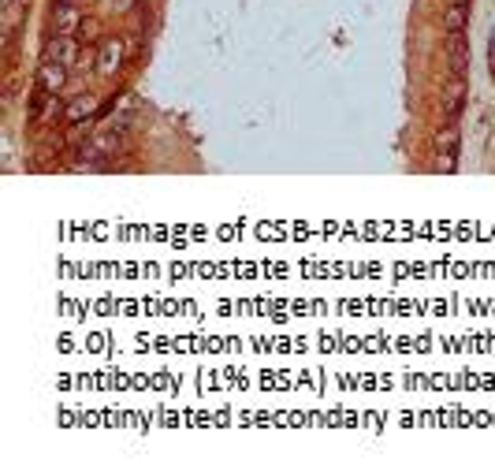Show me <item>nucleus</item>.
Listing matches in <instances>:
<instances>
[{
  "label": "nucleus",
  "instance_id": "3",
  "mask_svg": "<svg viewBox=\"0 0 495 473\" xmlns=\"http://www.w3.org/2000/svg\"><path fill=\"white\" fill-rule=\"evenodd\" d=\"M462 104H465V78L451 75V82L443 86V112H447V120H458Z\"/></svg>",
  "mask_w": 495,
  "mask_h": 473
},
{
  "label": "nucleus",
  "instance_id": "6",
  "mask_svg": "<svg viewBox=\"0 0 495 473\" xmlns=\"http://www.w3.org/2000/svg\"><path fill=\"white\" fill-rule=\"evenodd\" d=\"M52 26H56V34H75L78 26H82V11H78L75 4H56Z\"/></svg>",
  "mask_w": 495,
  "mask_h": 473
},
{
  "label": "nucleus",
  "instance_id": "8",
  "mask_svg": "<svg viewBox=\"0 0 495 473\" xmlns=\"http://www.w3.org/2000/svg\"><path fill=\"white\" fill-rule=\"evenodd\" d=\"M436 146H439V153H447V156L458 153V127H454V123L443 127L439 135H436Z\"/></svg>",
  "mask_w": 495,
  "mask_h": 473
},
{
  "label": "nucleus",
  "instance_id": "5",
  "mask_svg": "<svg viewBox=\"0 0 495 473\" xmlns=\"http://www.w3.org/2000/svg\"><path fill=\"white\" fill-rule=\"evenodd\" d=\"M465 23H469V0H454V4L443 11V30H447V37L451 34H462Z\"/></svg>",
  "mask_w": 495,
  "mask_h": 473
},
{
  "label": "nucleus",
  "instance_id": "10",
  "mask_svg": "<svg viewBox=\"0 0 495 473\" xmlns=\"http://www.w3.org/2000/svg\"><path fill=\"white\" fill-rule=\"evenodd\" d=\"M134 4H138V0H112L115 11H134Z\"/></svg>",
  "mask_w": 495,
  "mask_h": 473
},
{
  "label": "nucleus",
  "instance_id": "12",
  "mask_svg": "<svg viewBox=\"0 0 495 473\" xmlns=\"http://www.w3.org/2000/svg\"><path fill=\"white\" fill-rule=\"evenodd\" d=\"M56 4H75V0H56Z\"/></svg>",
  "mask_w": 495,
  "mask_h": 473
},
{
  "label": "nucleus",
  "instance_id": "11",
  "mask_svg": "<svg viewBox=\"0 0 495 473\" xmlns=\"http://www.w3.org/2000/svg\"><path fill=\"white\" fill-rule=\"evenodd\" d=\"M488 68H491V75H495V37H491V49H488Z\"/></svg>",
  "mask_w": 495,
  "mask_h": 473
},
{
  "label": "nucleus",
  "instance_id": "7",
  "mask_svg": "<svg viewBox=\"0 0 495 473\" xmlns=\"http://www.w3.org/2000/svg\"><path fill=\"white\" fill-rule=\"evenodd\" d=\"M89 112H94V97H75L71 104H68V112H63V120L68 123H82V120H89Z\"/></svg>",
  "mask_w": 495,
  "mask_h": 473
},
{
  "label": "nucleus",
  "instance_id": "9",
  "mask_svg": "<svg viewBox=\"0 0 495 473\" xmlns=\"http://www.w3.org/2000/svg\"><path fill=\"white\" fill-rule=\"evenodd\" d=\"M60 63H68V68H78V42L71 34H63V49H60Z\"/></svg>",
  "mask_w": 495,
  "mask_h": 473
},
{
  "label": "nucleus",
  "instance_id": "4",
  "mask_svg": "<svg viewBox=\"0 0 495 473\" xmlns=\"http://www.w3.org/2000/svg\"><path fill=\"white\" fill-rule=\"evenodd\" d=\"M447 49H451V56H447V68H451V75H458V78H465V68H469V52H465V37H462V34H451V37H447Z\"/></svg>",
  "mask_w": 495,
  "mask_h": 473
},
{
  "label": "nucleus",
  "instance_id": "2",
  "mask_svg": "<svg viewBox=\"0 0 495 473\" xmlns=\"http://www.w3.org/2000/svg\"><path fill=\"white\" fill-rule=\"evenodd\" d=\"M120 68H123V42L120 37H108V42L101 45V52H97V75L112 78Z\"/></svg>",
  "mask_w": 495,
  "mask_h": 473
},
{
  "label": "nucleus",
  "instance_id": "1",
  "mask_svg": "<svg viewBox=\"0 0 495 473\" xmlns=\"http://www.w3.org/2000/svg\"><path fill=\"white\" fill-rule=\"evenodd\" d=\"M63 82H68V63L42 60V68H37V90H45V94H60Z\"/></svg>",
  "mask_w": 495,
  "mask_h": 473
}]
</instances>
